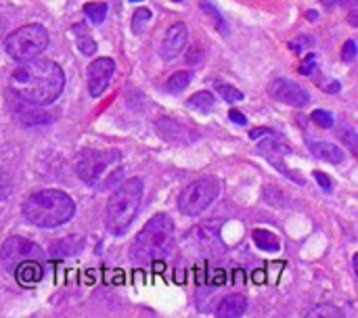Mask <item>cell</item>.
<instances>
[{
  "mask_svg": "<svg viewBox=\"0 0 358 318\" xmlns=\"http://www.w3.org/2000/svg\"><path fill=\"white\" fill-rule=\"evenodd\" d=\"M252 237H254V243H256L260 250H264V252H277V250H279V239H277V235L271 233V231H266V229H256Z\"/></svg>",
  "mask_w": 358,
  "mask_h": 318,
  "instance_id": "obj_19",
  "label": "cell"
},
{
  "mask_svg": "<svg viewBox=\"0 0 358 318\" xmlns=\"http://www.w3.org/2000/svg\"><path fill=\"white\" fill-rule=\"evenodd\" d=\"M357 59V42L355 40H348L342 48V61L344 63H352Z\"/></svg>",
  "mask_w": 358,
  "mask_h": 318,
  "instance_id": "obj_31",
  "label": "cell"
},
{
  "mask_svg": "<svg viewBox=\"0 0 358 318\" xmlns=\"http://www.w3.org/2000/svg\"><path fill=\"white\" fill-rule=\"evenodd\" d=\"M10 195V180L6 174H0V199H6Z\"/></svg>",
  "mask_w": 358,
  "mask_h": 318,
  "instance_id": "obj_34",
  "label": "cell"
},
{
  "mask_svg": "<svg viewBox=\"0 0 358 318\" xmlns=\"http://www.w3.org/2000/svg\"><path fill=\"white\" fill-rule=\"evenodd\" d=\"M71 34H73L76 46H78V50H80L82 55L90 57V55H94V52H96V42L92 40L90 29H88V25H86V23H76V25L71 27Z\"/></svg>",
  "mask_w": 358,
  "mask_h": 318,
  "instance_id": "obj_18",
  "label": "cell"
},
{
  "mask_svg": "<svg viewBox=\"0 0 358 318\" xmlns=\"http://www.w3.org/2000/svg\"><path fill=\"white\" fill-rule=\"evenodd\" d=\"M262 134H271V136H275V132H273L271 128H256V130H252V132H250V138H252V140H258V138H262Z\"/></svg>",
  "mask_w": 358,
  "mask_h": 318,
  "instance_id": "obj_36",
  "label": "cell"
},
{
  "mask_svg": "<svg viewBox=\"0 0 358 318\" xmlns=\"http://www.w3.org/2000/svg\"><path fill=\"white\" fill-rule=\"evenodd\" d=\"M76 214L73 199L57 189H46L29 195L23 201V218L38 229H57L67 224Z\"/></svg>",
  "mask_w": 358,
  "mask_h": 318,
  "instance_id": "obj_2",
  "label": "cell"
},
{
  "mask_svg": "<svg viewBox=\"0 0 358 318\" xmlns=\"http://www.w3.org/2000/svg\"><path fill=\"white\" fill-rule=\"evenodd\" d=\"M155 130L162 134L164 140L168 143H178V145H187L191 140H195V134L189 132L185 126H180L178 122H172L168 117H162L157 124H155Z\"/></svg>",
  "mask_w": 358,
  "mask_h": 318,
  "instance_id": "obj_14",
  "label": "cell"
},
{
  "mask_svg": "<svg viewBox=\"0 0 358 318\" xmlns=\"http://www.w3.org/2000/svg\"><path fill=\"white\" fill-rule=\"evenodd\" d=\"M220 195V180L214 176H206L199 178L195 182H191L189 187H185V191L178 195V210L180 214L195 218L199 214H203Z\"/></svg>",
  "mask_w": 358,
  "mask_h": 318,
  "instance_id": "obj_6",
  "label": "cell"
},
{
  "mask_svg": "<svg viewBox=\"0 0 358 318\" xmlns=\"http://www.w3.org/2000/svg\"><path fill=\"white\" fill-rule=\"evenodd\" d=\"M310 120L319 126V128H331L334 126V113L325 111V109H315Z\"/></svg>",
  "mask_w": 358,
  "mask_h": 318,
  "instance_id": "obj_28",
  "label": "cell"
},
{
  "mask_svg": "<svg viewBox=\"0 0 358 318\" xmlns=\"http://www.w3.org/2000/svg\"><path fill=\"white\" fill-rule=\"evenodd\" d=\"M325 90H327V92H331V94L340 92V82H331L329 86H325Z\"/></svg>",
  "mask_w": 358,
  "mask_h": 318,
  "instance_id": "obj_38",
  "label": "cell"
},
{
  "mask_svg": "<svg viewBox=\"0 0 358 318\" xmlns=\"http://www.w3.org/2000/svg\"><path fill=\"white\" fill-rule=\"evenodd\" d=\"M46 46H48V31L40 23H29L15 29L4 42L6 55L19 63L38 59L40 52L46 50Z\"/></svg>",
  "mask_w": 358,
  "mask_h": 318,
  "instance_id": "obj_5",
  "label": "cell"
},
{
  "mask_svg": "<svg viewBox=\"0 0 358 318\" xmlns=\"http://www.w3.org/2000/svg\"><path fill=\"white\" fill-rule=\"evenodd\" d=\"M229 117H231V120H233V124H237V126H248V117H245L241 111H237V109H231Z\"/></svg>",
  "mask_w": 358,
  "mask_h": 318,
  "instance_id": "obj_35",
  "label": "cell"
},
{
  "mask_svg": "<svg viewBox=\"0 0 358 318\" xmlns=\"http://www.w3.org/2000/svg\"><path fill=\"white\" fill-rule=\"evenodd\" d=\"M130 2H145V0H130Z\"/></svg>",
  "mask_w": 358,
  "mask_h": 318,
  "instance_id": "obj_40",
  "label": "cell"
},
{
  "mask_svg": "<svg viewBox=\"0 0 358 318\" xmlns=\"http://www.w3.org/2000/svg\"><path fill=\"white\" fill-rule=\"evenodd\" d=\"M107 10H109L107 2H88V4H84V13L92 23H103L105 17H107Z\"/></svg>",
  "mask_w": 358,
  "mask_h": 318,
  "instance_id": "obj_22",
  "label": "cell"
},
{
  "mask_svg": "<svg viewBox=\"0 0 358 318\" xmlns=\"http://www.w3.org/2000/svg\"><path fill=\"white\" fill-rule=\"evenodd\" d=\"M40 254H42V250L34 241L23 239V237H10L0 247V262L4 268L13 270L19 262L29 260V258H38Z\"/></svg>",
  "mask_w": 358,
  "mask_h": 318,
  "instance_id": "obj_8",
  "label": "cell"
},
{
  "mask_svg": "<svg viewBox=\"0 0 358 318\" xmlns=\"http://www.w3.org/2000/svg\"><path fill=\"white\" fill-rule=\"evenodd\" d=\"M201 4V8H203V13H208L212 19H214V23H216V27H218V31L220 34H229V23L224 21V17H222V13L210 2V0H201L199 2Z\"/></svg>",
  "mask_w": 358,
  "mask_h": 318,
  "instance_id": "obj_23",
  "label": "cell"
},
{
  "mask_svg": "<svg viewBox=\"0 0 358 318\" xmlns=\"http://www.w3.org/2000/svg\"><path fill=\"white\" fill-rule=\"evenodd\" d=\"M201 59V50L199 48H193V50H189V55H187V63H197Z\"/></svg>",
  "mask_w": 358,
  "mask_h": 318,
  "instance_id": "obj_37",
  "label": "cell"
},
{
  "mask_svg": "<svg viewBox=\"0 0 358 318\" xmlns=\"http://www.w3.org/2000/svg\"><path fill=\"white\" fill-rule=\"evenodd\" d=\"M113 73H115V63H113V59H109V57H99V59H94V61L86 67V82H88V92H90V96H94V99L101 96V94L107 90V86H109Z\"/></svg>",
  "mask_w": 358,
  "mask_h": 318,
  "instance_id": "obj_9",
  "label": "cell"
},
{
  "mask_svg": "<svg viewBox=\"0 0 358 318\" xmlns=\"http://www.w3.org/2000/svg\"><path fill=\"white\" fill-rule=\"evenodd\" d=\"M187 42H189V29H187V25H185V23H174V25H170L168 31H166V36H164L162 48H159L162 59H164V61L176 59V57L185 50Z\"/></svg>",
  "mask_w": 358,
  "mask_h": 318,
  "instance_id": "obj_12",
  "label": "cell"
},
{
  "mask_svg": "<svg viewBox=\"0 0 358 318\" xmlns=\"http://www.w3.org/2000/svg\"><path fill=\"white\" fill-rule=\"evenodd\" d=\"M143 201V180L141 178H128L109 197L105 205V229L120 237L124 235L130 224L134 222L138 208Z\"/></svg>",
  "mask_w": 358,
  "mask_h": 318,
  "instance_id": "obj_3",
  "label": "cell"
},
{
  "mask_svg": "<svg viewBox=\"0 0 358 318\" xmlns=\"http://www.w3.org/2000/svg\"><path fill=\"white\" fill-rule=\"evenodd\" d=\"M308 147H310V153H313L315 157L323 159V161H329V164H342V161L346 159L344 151H342L338 145H334V143H325V140H321V143H310Z\"/></svg>",
  "mask_w": 358,
  "mask_h": 318,
  "instance_id": "obj_17",
  "label": "cell"
},
{
  "mask_svg": "<svg viewBox=\"0 0 358 318\" xmlns=\"http://www.w3.org/2000/svg\"><path fill=\"white\" fill-rule=\"evenodd\" d=\"M174 237V220L168 214L153 216L145 229L136 235V239L130 245V260L134 264H147L153 262L157 256L166 254L172 245Z\"/></svg>",
  "mask_w": 358,
  "mask_h": 318,
  "instance_id": "obj_4",
  "label": "cell"
},
{
  "mask_svg": "<svg viewBox=\"0 0 358 318\" xmlns=\"http://www.w3.org/2000/svg\"><path fill=\"white\" fill-rule=\"evenodd\" d=\"M268 94L273 99H277L279 103H285L292 107H304L310 101V94L300 84H296L294 80H287V78H279V80L271 82Z\"/></svg>",
  "mask_w": 358,
  "mask_h": 318,
  "instance_id": "obj_10",
  "label": "cell"
},
{
  "mask_svg": "<svg viewBox=\"0 0 358 318\" xmlns=\"http://www.w3.org/2000/svg\"><path fill=\"white\" fill-rule=\"evenodd\" d=\"M0 38H2V23H0Z\"/></svg>",
  "mask_w": 358,
  "mask_h": 318,
  "instance_id": "obj_41",
  "label": "cell"
},
{
  "mask_svg": "<svg viewBox=\"0 0 358 318\" xmlns=\"http://www.w3.org/2000/svg\"><path fill=\"white\" fill-rule=\"evenodd\" d=\"M174 2H182V0H174Z\"/></svg>",
  "mask_w": 358,
  "mask_h": 318,
  "instance_id": "obj_42",
  "label": "cell"
},
{
  "mask_svg": "<svg viewBox=\"0 0 358 318\" xmlns=\"http://www.w3.org/2000/svg\"><path fill=\"white\" fill-rule=\"evenodd\" d=\"M315 178H317V182L321 185V189H323L325 193H331V191H334V182H331V178H329L327 174H323V172H315Z\"/></svg>",
  "mask_w": 358,
  "mask_h": 318,
  "instance_id": "obj_33",
  "label": "cell"
},
{
  "mask_svg": "<svg viewBox=\"0 0 358 318\" xmlns=\"http://www.w3.org/2000/svg\"><path fill=\"white\" fill-rule=\"evenodd\" d=\"M306 17H308L310 21H319V13H317V10H313V8L306 13Z\"/></svg>",
  "mask_w": 358,
  "mask_h": 318,
  "instance_id": "obj_39",
  "label": "cell"
},
{
  "mask_svg": "<svg viewBox=\"0 0 358 318\" xmlns=\"http://www.w3.org/2000/svg\"><path fill=\"white\" fill-rule=\"evenodd\" d=\"M44 277V268L40 262H36V258L23 260L15 266V279L21 287H31L38 285Z\"/></svg>",
  "mask_w": 358,
  "mask_h": 318,
  "instance_id": "obj_15",
  "label": "cell"
},
{
  "mask_svg": "<svg viewBox=\"0 0 358 318\" xmlns=\"http://www.w3.org/2000/svg\"><path fill=\"white\" fill-rule=\"evenodd\" d=\"M317 69V55L315 52H308V57L300 63V73L302 75H313Z\"/></svg>",
  "mask_w": 358,
  "mask_h": 318,
  "instance_id": "obj_29",
  "label": "cell"
},
{
  "mask_svg": "<svg viewBox=\"0 0 358 318\" xmlns=\"http://www.w3.org/2000/svg\"><path fill=\"white\" fill-rule=\"evenodd\" d=\"M214 94L212 92H208V90H201V92H195L191 99H189V107L191 109H197V111H203V113H208L212 107H214Z\"/></svg>",
  "mask_w": 358,
  "mask_h": 318,
  "instance_id": "obj_21",
  "label": "cell"
},
{
  "mask_svg": "<svg viewBox=\"0 0 358 318\" xmlns=\"http://www.w3.org/2000/svg\"><path fill=\"white\" fill-rule=\"evenodd\" d=\"M313 44H315V40H313V38H308V36H300V38L292 40L289 48H292L294 52H304V48H308V46H313Z\"/></svg>",
  "mask_w": 358,
  "mask_h": 318,
  "instance_id": "obj_30",
  "label": "cell"
},
{
  "mask_svg": "<svg viewBox=\"0 0 358 318\" xmlns=\"http://www.w3.org/2000/svg\"><path fill=\"white\" fill-rule=\"evenodd\" d=\"M245 310H248V298L241 296V294H233V296H227V298L218 304L216 317L239 318L245 315Z\"/></svg>",
  "mask_w": 358,
  "mask_h": 318,
  "instance_id": "obj_16",
  "label": "cell"
},
{
  "mask_svg": "<svg viewBox=\"0 0 358 318\" xmlns=\"http://www.w3.org/2000/svg\"><path fill=\"white\" fill-rule=\"evenodd\" d=\"M8 101H10V107H13V113L17 115V120L25 126H34V124H44V122H50V115L40 111L38 105L21 99L19 94H15L13 90L8 92Z\"/></svg>",
  "mask_w": 358,
  "mask_h": 318,
  "instance_id": "obj_13",
  "label": "cell"
},
{
  "mask_svg": "<svg viewBox=\"0 0 358 318\" xmlns=\"http://www.w3.org/2000/svg\"><path fill=\"white\" fill-rule=\"evenodd\" d=\"M306 317L308 318H342L344 317V312H342L340 308H336V306H327V304H323V306H317L315 310H308V312H306Z\"/></svg>",
  "mask_w": 358,
  "mask_h": 318,
  "instance_id": "obj_25",
  "label": "cell"
},
{
  "mask_svg": "<svg viewBox=\"0 0 358 318\" xmlns=\"http://www.w3.org/2000/svg\"><path fill=\"white\" fill-rule=\"evenodd\" d=\"M216 90H218V94H220L227 103L243 101V92H241V90H237V88H235V86H231V84H218V86H216Z\"/></svg>",
  "mask_w": 358,
  "mask_h": 318,
  "instance_id": "obj_26",
  "label": "cell"
},
{
  "mask_svg": "<svg viewBox=\"0 0 358 318\" xmlns=\"http://www.w3.org/2000/svg\"><path fill=\"white\" fill-rule=\"evenodd\" d=\"M340 134H342V138H344V140L348 143L350 151H357V132H355L352 128L344 126V128L340 130Z\"/></svg>",
  "mask_w": 358,
  "mask_h": 318,
  "instance_id": "obj_32",
  "label": "cell"
},
{
  "mask_svg": "<svg viewBox=\"0 0 358 318\" xmlns=\"http://www.w3.org/2000/svg\"><path fill=\"white\" fill-rule=\"evenodd\" d=\"M191 71H176L170 80H168V92H180V90H185L189 84H191Z\"/></svg>",
  "mask_w": 358,
  "mask_h": 318,
  "instance_id": "obj_24",
  "label": "cell"
},
{
  "mask_svg": "<svg viewBox=\"0 0 358 318\" xmlns=\"http://www.w3.org/2000/svg\"><path fill=\"white\" fill-rule=\"evenodd\" d=\"M84 247V241L78 239V237H69L65 241H59L52 245V256H76L80 254Z\"/></svg>",
  "mask_w": 358,
  "mask_h": 318,
  "instance_id": "obj_20",
  "label": "cell"
},
{
  "mask_svg": "<svg viewBox=\"0 0 358 318\" xmlns=\"http://www.w3.org/2000/svg\"><path fill=\"white\" fill-rule=\"evenodd\" d=\"M149 19H151V10L149 8L141 6L138 10H134V15H132V31L141 34V29L149 23Z\"/></svg>",
  "mask_w": 358,
  "mask_h": 318,
  "instance_id": "obj_27",
  "label": "cell"
},
{
  "mask_svg": "<svg viewBox=\"0 0 358 318\" xmlns=\"http://www.w3.org/2000/svg\"><path fill=\"white\" fill-rule=\"evenodd\" d=\"M289 151H292V149H289L287 145L279 143L277 138H268V140H262V143L258 145V153H260L264 159H268L271 166H275L283 176H287V178L296 180V182H302V178H298L296 174H292L289 168L283 164V157L289 155Z\"/></svg>",
  "mask_w": 358,
  "mask_h": 318,
  "instance_id": "obj_11",
  "label": "cell"
},
{
  "mask_svg": "<svg viewBox=\"0 0 358 318\" xmlns=\"http://www.w3.org/2000/svg\"><path fill=\"white\" fill-rule=\"evenodd\" d=\"M120 153L117 151H96V149H86L80 153L76 161V174L82 182L94 187L101 185L103 176L120 164Z\"/></svg>",
  "mask_w": 358,
  "mask_h": 318,
  "instance_id": "obj_7",
  "label": "cell"
},
{
  "mask_svg": "<svg viewBox=\"0 0 358 318\" xmlns=\"http://www.w3.org/2000/svg\"><path fill=\"white\" fill-rule=\"evenodd\" d=\"M65 86L63 69L48 59H31L17 67L10 75V90L21 99L46 107L55 103Z\"/></svg>",
  "mask_w": 358,
  "mask_h": 318,
  "instance_id": "obj_1",
  "label": "cell"
}]
</instances>
